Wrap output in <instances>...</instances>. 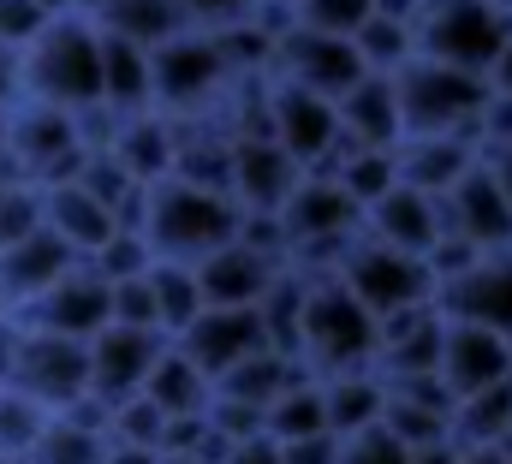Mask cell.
Returning <instances> with one entry per match:
<instances>
[{
	"mask_svg": "<svg viewBox=\"0 0 512 464\" xmlns=\"http://www.w3.org/2000/svg\"><path fill=\"white\" fill-rule=\"evenodd\" d=\"M411 30H417V54L483 72L512 30V0H423Z\"/></svg>",
	"mask_w": 512,
	"mask_h": 464,
	"instance_id": "5b68a950",
	"label": "cell"
},
{
	"mask_svg": "<svg viewBox=\"0 0 512 464\" xmlns=\"http://www.w3.org/2000/svg\"><path fill=\"white\" fill-rule=\"evenodd\" d=\"M352 48H358V60H364L370 72H399V66L417 54V30H411L405 18H382V12H370V18L352 30Z\"/></svg>",
	"mask_w": 512,
	"mask_h": 464,
	"instance_id": "d6a6232c",
	"label": "cell"
},
{
	"mask_svg": "<svg viewBox=\"0 0 512 464\" xmlns=\"http://www.w3.org/2000/svg\"><path fill=\"white\" fill-rule=\"evenodd\" d=\"M18 96H24V78H18V48H6V42H0V114H6Z\"/></svg>",
	"mask_w": 512,
	"mask_h": 464,
	"instance_id": "7bdbcfd3",
	"label": "cell"
},
{
	"mask_svg": "<svg viewBox=\"0 0 512 464\" xmlns=\"http://www.w3.org/2000/svg\"><path fill=\"white\" fill-rule=\"evenodd\" d=\"M102 102L114 114L149 108V42L102 30Z\"/></svg>",
	"mask_w": 512,
	"mask_h": 464,
	"instance_id": "83f0119b",
	"label": "cell"
},
{
	"mask_svg": "<svg viewBox=\"0 0 512 464\" xmlns=\"http://www.w3.org/2000/svg\"><path fill=\"white\" fill-rule=\"evenodd\" d=\"M24 96L54 108H90L102 102V30L84 12H60L42 24L30 48H18Z\"/></svg>",
	"mask_w": 512,
	"mask_h": 464,
	"instance_id": "6da1fadb",
	"label": "cell"
},
{
	"mask_svg": "<svg viewBox=\"0 0 512 464\" xmlns=\"http://www.w3.org/2000/svg\"><path fill=\"white\" fill-rule=\"evenodd\" d=\"M24 328H48V334H72V340H90L102 322H108V280L78 256L60 280H48L30 304L12 310Z\"/></svg>",
	"mask_w": 512,
	"mask_h": 464,
	"instance_id": "4fadbf2b",
	"label": "cell"
},
{
	"mask_svg": "<svg viewBox=\"0 0 512 464\" xmlns=\"http://www.w3.org/2000/svg\"><path fill=\"white\" fill-rule=\"evenodd\" d=\"M78 155H84V137H78V114L72 108L36 102V96H18L6 108V161H12L18 179L60 185V179L78 173Z\"/></svg>",
	"mask_w": 512,
	"mask_h": 464,
	"instance_id": "52a82bcc",
	"label": "cell"
},
{
	"mask_svg": "<svg viewBox=\"0 0 512 464\" xmlns=\"http://www.w3.org/2000/svg\"><path fill=\"white\" fill-rule=\"evenodd\" d=\"M405 464H459V447L453 441H429V447H411Z\"/></svg>",
	"mask_w": 512,
	"mask_h": 464,
	"instance_id": "bcb514c9",
	"label": "cell"
},
{
	"mask_svg": "<svg viewBox=\"0 0 512 464\" xmlns=\"http://www.w3.org/2000/svg\"><path fill=\"white\" fill-rule=\"evenodd\" d=\"M173 346L185 351L209 381L221 375V369H233L245 351H256V346H268L262 340V322H256V310L251 304H203L179 334H173Z\"/></svg>",
	"mask_w": 512,
	"mask_h": 464,
	"instance_id": "e0dca14e",
	"label": "cell"
},
{
	"mask_svg": "<svg viewBox=\"0 0 512 464\" xmlns=\"http://www.w3.org/2000/svg\"><path fill=\"white\" fill-rule=\"evenodd\" d=\"M143 238L155 256H173V262H197L209 256L215 244H227L239 232V203L227 191H203V185H185V179H155L143 185Z\"/></svg>",
	"mask_w": 512,
	"mask_h": 464,
	"instance_id": "3957f363",
	"label": "cell"
},
{
	"mask_svg": "<svg viewBox=\"0 0 512 464\" xmlns=\"http://www.w3.org/2000/svg\"><path fill=\"white\" fill-rule=\"evenodd\" d=\"M48 18H60V12H84V0H36Z\"/></svg>",
	"mask_w": 512,
	"mask_h": 464,
	"instance_id": "c3c4849f",
	"label": "cell"
},
{
	"mask_svg": "<svg viewBox=\"0 0 512 464\" xmlns=\"http://www.w3.org/2000/svg\"><path fill=\"white\" fill-rule=\"evenodd\" d=\"M507 375H512V340H507Z\"/></svg>",
	"mask_w": 512,
	"mask_h": 464,
	"instance_id": "f907efd6",
	"label": "cell"
},
{
	"mask_svg": "<svg viewBox=\"0 0 512 464\" xmlns=\"http://www.w3.org/2000/svg\"><path fill=\"white\" fill-rule=\"evenodd\" d=\"M340 280L352 286V298H358L370 316L399 310V304H417V298H429V292H435V280H429L423 256L393 250V244H382V238H370L364 227H358V238H352V244H346V256H340Z\"/></svg>",
	"mask_w": 512,
	"mask_h": 464,
	"instance_id": "30bf717a",
	"label": "cell"
},
{
	"mask_svg": "<svg viewBox=\"0 0 512 464\" xmlns=\"http://www.w3.org/2000/svg\"><path fill=\"white\" fill-rule=\"evenodd\" d=\"M364 232L382 238V244H393V250L423 256V250L441 238V197H429V191L393 179L376 203H364Z\"/></svg>",
	"mask_w": 512,
	"mask_h": 464,
	"instance_id": "d6986e66",
	"label": "cell"
},
{
	"mask_svg": "<svg viewBox=\"0 0 512 464\" xmlns=\"http://www.w3.org/2000/svg\"><path fill=\"white\" fill-rule=\"evenodd\" d=\"M274 78H292V84H304V90H316V96H340V90H352L370 66L358 60V48H352V36H328V30H310V24H292L280 42H274V66H268Z\"/></svg>",
	"mask_w": 512,
	"mask_h": 464,
	"instance_id": "7c38bea8",
	"label": "cell"
},
{
	"mask_svg": "<svg viewBox=\"0 0 512 464\" xmlns=\"http://www.w3.org/2000/svg\"><path fill=\"white\" fill-rule=\"evenodd\" d=\"M298 6V24H310V30H328V36H352L376 6L370 0H292Z\"/></svg>",
	"mask_w": 512,
	"mask_h": 464,
	"instance_id": "74e56055",
	"label": "cell"
},
{
	"mask_svg": "<svg viewBox=\"0 0 512 464\" xmlns=\"http://www.w3.org/2000/svg\"><path fill=\"white\" fill-rule=\"evenodd\" d=\"M48 423V405H36L18 387H0V459H24Z\"/></svg>",
	"mask_w": 512,
	"mask_h": 464,
	"instance_id": "836d02e7",
	"label": "cell"
},
{
	"mask_svg": "<svg viewBox=\"0 0 512 464\" xmlns=\"http://www.w3.org/2000/svg\"><path fill=\"white\" fill-rule=\"evenodd\" d=\"M322 381V411H328V435H358L370 423H382V375L376 369H346V375H316Z\"/></svg>",
	"mask_w": 512,
	"mask_h": 464,
	"instance_id": "4316f807",
	"label": "cell"
},
{
	"mask_svg": "<svg viewBox=\"0 0 512 464\" xmlns=\"http://www.w3.org/2000/svg\"><path fill=\"white\" fill-rule=\"evenodd\" d=\"M173 143H179L173 114H161V108H137V114L114 119V137H108L102 149L126 167L137 185H155V179H167V167H173Z\"/></svg>",
	"mask_w": 512,
	"mask_h": 464,
	"instance_id": "603a6c76",
	"label": "cell"
},
{
	"mask_svg": "<svg viewBox=\"0 0 512 464\" xmlns=\"http://www.w3.org/2000/svg\"><path fill=\"white\" fill-rule=\"evenodd\" d=\"M507 429H512V375L453 399V411H447V441L453 447H495V441H507Z\"/></svg>",
	"mask_w": 512,
	"mask_h": 464,
	"instance_id": "f1b7e54d",
	"label": "cell"
},
{
	"mask_svg": "<svg viewBox=\"0 0 512 464\" xmlns=\"http://www.w3.org/2000/svg\"><path fill=\"white\" fill-rule=\"evenodd\" d=\"M441 227L471 238L477 250H512V203L483 173V161H471L453 179V191H441Z\"/></svg>",
	"mask_w": 512,
	"mask_h": 464,
	"instance_id": "2e32d148",
	"label": "cell"
},
{
	"mask_svg": "<svg viewBox=\"0 0 512 464\" xmlns=\"http://www.w3.org/2000/svg\"><path fill=\"white\" fill-rule=\"evenodd\" d=\"M149 292H155V328H161L167 340L203 310V292H197V268H191V262L155 256V262H149Z\"/></svg>",
	"mask_w": 512,
	"mask_h": 464,
	"instance_id": "4dcf8cb0",
	"label": "cell"
},
{
	"mask_svg": "<svg viewBox=\"0 0 512 464\" xmlns=\"http://www.w3.org/2000/svg\"><path fill=\"white\" fill-rule=\"evenodd\" d=\"M137 393H149L155 405H161V417H185V411H203L209 405V375L185 357V351L173 346H161V357L149 363V375H143V387Z\"/></svg>",
	"mask_w": 512,
	"mask_h": 464,
	"instance_id": "f546056e",
	"label": "cell"
},
{
	"mask_svg": "<svg viewBox=\"0 0 512 464\" xmlns=\"http://www.w3.org/2000/svg\"><path fill=\"white\" fill-rule=\"evenodd\" d=\"M42 24H48V12L36 0H0V42L6 48H30L42 36Z\"/></svg>",
	"mask_w": 512,
	"mask_h": 464,
	"instance_id": "ab89813d",
	"label": "cell"
},
{
	"mask_svg": "<svg viewBox=\"0 0 512 464\" xmlns=\"http://www.w3.org/2000/svg\"><path fill=\"white\" fill-rule=\"evenodd\" d=\"M405 459H411V447H399L382 423H370V429L340 441V464H405Z\"/></svg>",
	"mask_w": 512,
	"mask_h": 464,
	"instance_id": "f35d334b",
	"label": "cell"
},
{
	"mask_svg": "<svg viewBox=\"0 0 512 464\" xmlns=\"http://www.w3.org/2000/svg\"><path fill=\"white\" fill-rule=\"evenodd\" d=\"M298 363L310 375H346L376 363V316L352 298L340 274H304V328Z\"/></svg>",
	"mask_w": 512,
	"mask_h": 464,
	"instance_id": "7a4b0ae2",
	"label": "cell"
},
{
	"mask_svg": "<svg viewBox=\"0 0 512 464\" xmlns=\"http://www.w3.org/2000/svg\"><path fill=\"white\" fill-rule=\"evenodd\" d=\"M191 268H197L203 304H256V292L268 286V274H274L280 262H268V256H256L251 244L227 238V244H215L209 256H197Z\"/></svg>",
	"mask_w": 512,
	"mask_h": 464,
	"instance_id": "d4e9b609",
	"label": "cell"
},
{
	"mask_svg": "<svg viewBox=\"0 0 512 464\" xmlns=\"http://www.w3.org/2000/svg\"><path fill=\"white\" fill-rule=\"evenodd\" d=\"M72 262H78L72 244H66L60 232H48V227L24 232V238H12V244H0V304H6V310L30 304V298H36L48 280H60Z\"/></svg>",
	"mask_w": 512,
	"mask_h": 464,
	"instance_id": "44dd1931",
	"label": "cell"
},
{
	"mask_svg": "<svg viewBox=\"0 0 512 464\" xmlns=\"http://www.w3.org/2000/svg\"><path fill=\"white\" fill-rule=\"evenodd\" d=\"M167 346V334L161 328H131V322H102L84 351H90V393L96 399H126L143 387V375H149V363L161 357Z\"/></svg>",
	"mask_w": 512,
	"mask_h": 464,
	"instance_id": "9a60e30c",
	"label": "cell"
},
{
	"mask_svg": "<svg viewBox=\"0 0 512 464\" xmlns=\"http://www.w3.org/2000/svg\"><path fill=\"white\" fill-rule=\"evenodd\" d=\"M227 78H233V72L221 66L215 36L197 30V24H179L173 36L149 42V108L197 114L203 102H221Z\"/></svg>",
	"mask_w": 512,
	"mask_h": 464,
	"instance_id": "8992f818",
	"label": "cell"
},
{
	"mask_svg": "<svg viewBox=\"0 0 512 464\" xmlns=\"http://www.w3.org/2000/svg\"><path fill=\"white\" fill-rule=\"evenodd\" d=\"M334 179H340V191L364 209V203H376L387 185L399 179V161H393V149H376V143H346L340 161H334Z\"/></svg>",
	"mask_w": 512,
	"mask_h": 464,
	"instance_id": "1f68e13d",
	"label": "cell"
},
{
	"mask_svg": "<svg viewBox=\"0 0 512 464\" xmlns=\"http://www.w3.org/2000/svg\"><path fill=\"white\" fill-rule=\"evenodd\" d=\"M173 6H179V18H185V24H197V30H215V24L239 18L251 0H173Z\"/></svg>",
	"mask_w": 512,
	"mask_h": 464,
	"instance_id": "b9f144b4",
	"label": "cell"
},
{
	"mask_svg": "<svg viewBox=\"0 0 512 464\" xmlns=\"http://www.w3.org/2000/svg\"><path fill=\"white\" fill-rule=\"evenodd\" d=\"M268 137L304 173H328L340 161V149L352 143V137H340V114L328 96H316L292 78H274V72H268Z\"/></svg>",
	"mask_w": 512,
	"mask_h": 464,
	"instance_id": "ba28073f",
	"label": "cell"
},
{
	"mask_svg": "<svg viewBox=\"0 0 512 464\" xmlns=\"http://www.w3.org/2000/svg\"><path fill=\"white\" fill-rule=\"evenodd\" d=\"M393 96H399V125L405 131H471L489 84H483V72L411 54L393 72Z\"/></svg>",
	"mask_w": 512,
	"mask_h": 464,
	"instance_id": "277c9868",
	"label": "cell"
},
{
	"mask_svg": "<svg viewBox=\"0 0 512 464\" xmlns=\"http://www.w3.org/2000/svg\"><path fill=\"white\" fill-rule=\"evenodd\" d=\"M495 447H512V429H507V441H495Z\"/></svg>",
	"mask_w": 512,
	"mask_h": 464,
	"instance_id": "816d5d0a",
	"label": "cell"
},
{
	"mask_svg": "<svg viewBox=\"0 0 512 464\" xmlns=\"http://www.w3.org/2000/svg\"><path fill=\"white\" fill-rule=\"evenodd\" d=\"M298 161L274 143V137H233V179H227V197L245 209V215H280L286 191L298 185Z\"/></svg>",
	"mask_w": 512,
	"mask_h": 464,
	"instance_id": "ac0fdd59",
	"label": "cell"
},
{
	"mask_svg": "<svg viewBox=\"0 0 512 464\" xmlns=\"http://www.w3.org/2000/svg\"><path fill=\"white\" fill-rule=\"evenodd\" d=\"M280 464H340V435L316 429V435H292V441H274Z\"/></svg>",
	"mask_w": 512,
	"mask_h": 464,
	"instance_id": "60d3db41",
	"label": "cell"
},
{
	"mask_svg": "<svg viewBox=\"0 0 512 464\" xmlns=\"http://www.w3.org/2000/svg\"><path fill=\"white\" fill-rule=\"evenodd\" d=\"M483 84H489V90H501V96H512V30H507V42L495 48V60L483 66Z\"/></svg>",
	"mask_w": 512,
	"mask_h": 464,
	"instance_id": "f6af8a7d",
	"label": "cell"
},
{
	"mask_svg": "<svg viewBox=\"0 0 512 464\" xmlns=\"http://www.w3.org/2000/svg\"><path fill=\"white\" fill-rule=\"evenodd\" d=\"M441 381L453 387V399L489 387V381H507V334L495 328H477V322H447L441 334Z\"/></svg>",
	"mask_w": 512,
	"mask_h": 464,
	"instance_id": "7402d4cb",
	"label": "cell"
},
{
	"mask_svg": "<svg viewBox=\"0 0 512 464\" xmlns=\"http://www.w3.org/2000/svg\"><path fill=\"white\" fill-rule=\"evenodd\" d=\"M382 393H387V387H382ZM382 429L399 441V447L447 441V417H441V411H429V405H417V399H399V393H387V399H382Z\"/></svg>",
	"mask_w": 512,
	"mask_h": 464,
	"instance_id": "d590c367",
	"label": "cell"
},
{
	"mask_svg": "<svg viewBox=\"0 0 512 464\" xmlns=\"http://www.w3.org/2000/svg\"><path fill=\"white\" fill-rule=\"evenodd\" d=\"M155 464H197V459H185V453H155Z\"/></svg>",
	"mask_w": 512,
	"mask_h": 464,
	"instance_id": "681fc988",
	"label": "cell"
},
{
	"mask_svg": "<svg viewBox=\"0 0 512 464\" xmlns=\"http://www.w3.org/2000/svg\"><path fill=\"white\" fill-rule=\"evenodd\" d=\"M6 387H18L36 405L60 411L78 393H90V351H84V340H72V334H48V328H24L18 322V351H12Z\"/></svg>",
	"mask_w": 512,
	"mask_h": 464,
	"instance_id": "9c48e42d",
	"label": "cell"
},
{
	"mask_svg": "<svg viewBox=\"0 0 512 464\" xmlns=\"http://www.w3.org/2000/svg\"><path fill=\"white\" fill-rule=\"evenodd\" d=\"M280 227H286L292 250L298 244H340V238H352V232L364 227V209L340 191L334 173H298V185L280 203Z\"/></svg>",
	"mask_w": 512,
	"mask_h": 464,
	"instance_id": "5bb4252c",
	"label": "cell"
},
{
	"mask_svg": "<svg viewBox=\"0 0 512 464\" xmlns=\"http://www.w3.org/2000/svg\"><path fill=\"white\" fill-rule=\"evenodd\" d=\"M0 310H6V304H0Z\"/></svg>",
	"mask_w": 512,
	"mask_h": 464,
	"instance_id": "db71d44e",
	"label": "cell"
},
{
	"mask_svg": "<svg viewBox=\"0 0 512 464\" xmlns=\"http://www.w3.org/2000/svg\"><path fill=\"white\" fill-rule=\"evenodd\" d=\"M393 161H399V179L441 197L453 191V179L477 161V137L471 131H405L393 143Z\"/></svg>",
	"mask_w": 512,
	"mask_h": 464,
	"instance_id": "ffe728a7",
	"label": "cell"
},
{
	"mask_svg": "<svg viewBox=\"0 0 512 464\" xmlns=\"http://www.w3.org/2000/svg\"><path fill=\"white\" fill-rule=\"evenodd\" d=\"M0 464H24V459H0Z\"/></svg>",
	"mask_w": 512,
	"mask_h": 464,
	"instance_id": "f5cc1de1",
	"label": "cell"
},
{
	"mask_svg": "<svg viewBox=\"0 0 512 464\" xmlns=\"http://www.w3.org/2000/svg\"><path fill=\"white\" fill-rule=\"evenodd\" d=\"M36 227H42V185L12 179L0 191V244H12V238H24V232H36Z\"/></svg>",
	"mask_w": 512,
	"mask_h": 464,
	"instance_id": "8d00e7d4",
	"label": "cell"
},
{
	"mask_svg": "<svg viewBox=\"0 0 512 464\" xmlns=\"http://www.w3.org/2000/svg\"><path fill=\"white\" fill-rule=\"evenodd\" d=\"M459 464H512V447H459Z\"/></svg>",
	"mask_w": 512,
	"mask_h": 464,
	"instance_id": "7dc6e473",
	"label": "cell"
},
{
	"mask_svg": "<svg viewBox=\"0 0 512 464\" xmlns=\"http://www.w3.org/2000/svg\"><path fill=\"white\" fill-rule=\"evenodd\" d=\"M334 114H340V137H352V143L393 149V143L405 137V125H399V96H393V72H364L352 90L334 96Z\"/></svg>",
	"mask_w": 512,
	"mask_h": 464,
	"instance_id": "cb8c5ba5",
	"label": "cell"
},
{
	"mask_svg": "<svg viewBox=\"0 0 512 464\" xmlns=\"http://www.w3.org/2000/svg\"><path fill=\"white\" fill-rule=\"evenodd\" d=\"M221 464H280V447H274L268 435H251V441H239Z\"/></svg>",
	"mask_w": 512,
	"mask_h": 464,
	"instance_id": "ee69618b",
	"label": "cell"
},
{
	"mask_svg": "<svg viewBox=\"0 0 512 464\" xmlns=\"http://www.w3.org/2000/svg\"><path fill=\"white\" fill-rule=\"evenodd\" d=\"M42 227L60 232L72 256H90L114 232V209H102L78 179H60V185H42Z\"/></svg>",
	"mask_w": 512,
	"mask_h": 464,
	"instance_id": "484cf974",
	"label": "cell"
},
{
	"mask_svg": "<svg viewBox=\"0 0 512 464\" xmlns=\"http://www.w3.org/2000/svg\"><path fill=\"white\" fill-rule=\"evenodd\" d=\"M84 262H90V268H96V274L114 286V280H131V274H143V268L155 262V250H149L143 227H114L108 238H102V244H96V250H90V256H84Z\"/></svg>",
	"mask_w": 512,
	"mask_h": 464,
	"instance_id": "e575fe53",
	"label": "cell"
},
{
	"mask_svg": "<svg viewBox=\"0 0 512 464\" xmlns=\"http://www.w3.org/2000/svg\"><path fill=\"white\" fill-rule=\"evenodd\" d=\"M429 298L447 322H477L512 340V250H483L471 268L435 280Z\"/></svg>",
	"mask_w": 512,
	"mask_h": 464,
	"instance_id": "8fae6325",
	"label": "cell"
}]
</instances>
